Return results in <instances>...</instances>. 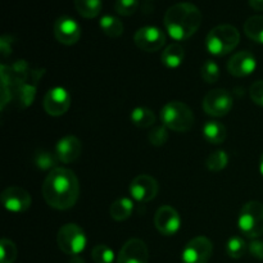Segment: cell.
Segmentation results:
<instances>
[{
	"label": "cell",
	"mask_w": 263,
	"mask_h": 263,
	"mask_svg": "<svg viewBox=\"0 0 263 263\" xmlns=\"http://www.w3.org/2000/svg\"><path fill=\"white\" fill-rule=\"evenodd\" d=\"M43 195L45 202L54 210H69L79 200V179L71 170L57 167L44 180Z\"/></svg>",
	"instance_id": "6da1fadb"
},
{
	"label": "cell",
	"mask_w": 263,
	"mask_h": 263,
	"mask_svg": "<svg viewBox=\"0 0 263 263\" xmlns=\"http://www.w3.org/2000/svg\"><path fill=\"white\" fill-rule=\"evenodd\" d=\"M164 27L174 40L184 41L192 37L202 25V13L192 3H177L167 9Z\"/></svg>",
	"instance_id": "7a4b0ae2"
},
{
	"label": "cell",
	"mask_w": 263,
	"mask_h": 263,
	"mask_svg": "<svg viewBox=\"0 0 263 263\" xmlns=\"http://www.w3.org/2000/svg\"><path fill=\"white\" fill-rule=\"evenodd\" d=\"M240 43L238 28L231 25H220L213 27L205 39V48L216 57L231 53Z\"/></svg>",
	"instance_id": "3957f363"
},
{
	"label": "cell",
	"mask_w": 263,
	"mask_h": 263,
	"mask_svg": "<svg viewBox=\"0 0 263 263\" xmlns=\"http://www.w3.org/2000/svg\"><path fill=\"white\" fill-rule=\"evenodd\" d=\"M161 120L163 126L172 131L185 133L194 125V115L189 105L179 100L168 102L161 110Z\"/></svg>",
	"instance_id": "277c9868"
},
{
	"label": "cell",
	"mask_w": 263,
	"mask_h": 263,
	"mask_svg": "<svg viewBox=\"0 0 263 263\" xmlns=\"http://www.w3.org/2000/svg\"><path fill=\"white\" fill-rule=\"evenodd\" d=\"M238 225L241 234L249 239L263 235V204L257 200L246 203L240 210Z\"/></svg>",
	"instance_id": "5b68a950"
},
{
	"label": "cell",
	"mask_w": 263,
	"mask_h": 263,
	"mask_svg": "<svg viewBox=\"0 0 263 263\" xmlns=\"http://www.w3.org/2000/svg\"><path fill=\"white\" fill-rule=\"evenodd\" d=\"M59 249L68 256H80L86 248L87 238L82 228L76 223H66L62 226L57 235Z\"/></svg>",
	"instance_id": "8992f818"
},
{
	"label": "cell",
	"mask_w": 263,
	"mask_h": 263,
	"mask_svg": "<svg viewBox=\"0 0 263 263\" xmlns=\"http://www.w3.org/2000/svg\"><path fill=\"white\" fill-rule=\"evenodd\" d=\"M234 100L230 92L222 89L211 90L203 99V110L213 117H223L233 109Z\"/></svg>",
	"instance_id": "52a82bcc"
},
{
	"label": "cell",
	"mask_w": 263,
	"mask_h": 263,
	"mask_svg": "<svg viewBox=\"0 0 263 263\" xmlns=\"http://www.w3.org/2000/svg\"><path fill=\"white\" fill-rule=\"evenodd\" d=\"M213 244L205 236L193 238L181 254L182 263H208L212 257Z\"/></svg>",
	"instance_id": "ba28073f"
},
{
	"label": "cell",
	"mask_w": 263,
	"mask_h": 263,
	"mask_svg": "<svg viewBox=\"0 0 263 263\" xmlns=\"http://www.w3.org/2000/svg\"><path fill=\"white\" fill-rule=\"evenodd\" d=\"M134 41L140 50L153 53L159 50L166 44V35L158 27L145 26L136 31L134 35Z\"/></svg>",
	"instance_id": "9c48e42d"
},
{
	"label": "cell",
	"mask_w": 263,
	"mask_h": 263,
	"mask_svg": "<svg viewBox=\"0 0 263 263\" xmlns=\"http://www.w3.org/2000/svg\"><path fill=\"white\" fill-rule=\"evenodd\" d=\"M158 181L151 175H139L130 184L131 197L139 203H148L153 200L158 194Z\"/></svg>",
	"instance_id": "30bf717a"
},
{
	"label": "cell",
	"mask_w": 263,
	"mask_h": 263,
	"mask_svg": "<svg viewBox=\"0 0 263 263\" xmlns=\"http://www.w3.org/2000/svg\"><path fill=\"white\" fill-rule=\"evenodd\" d=\"M44 109L49 116H63L71 107V95L64 87L55 86L46 92L44 98Z\"/></svg>",
	"instance_id": "8fae6325"
},
{
	"label": "cell",
	"mask_w": 263,
	"mask_h": 263,
	"mask_svg": "<svg viewBox=\"0 0 263 263\" xmlns=\"http://www.w3.org/2000/svg\"><path fill=\"white\" fill-rule=\"evenodd\" d=\"M154 226L164 236H172L180 230L181 217L179 212L171 205H163L158 208L154 216Z\"/></svg>",
	"instance_id": "7c38bea8"
},
{
	"label": "cell",
	"mask_w": 263,
	"mask_h": 263,
	"mask_svg": "<svg viewBox=\"0 0 263 263\" xmlns=\"http://www.w3.org/2000/svg\"><path fill=\"white\" fill-rule=\"evenodd\" d=\"M2 203L9 212L22 213L31 207L32 198L22 187L9 186L2 193Z\"/></svg>",
	"instance_id": "4fadbf2b"
},
{
	"label": "cell",
	"mask_w": 263,
	"mask_h": 263,
	"mask_svg": "<svg viewBox=\"0 0 263 263\" xmlns=\"http://www.w3.org/2000/svg\"><path fill=\"white\" fill-rule=\"evenodd\" d=\"M54 36L63 45H74L81 37V28L73 18L63 15L54 23Z\"/></svg>",
	"instance_id": "5bb4252c"
},
{
	"label": "cell",
	"mask_w": 263,
	"mask_h": 263,
	"mask_svg": "<svg viewBox=\"0 0 263 263\" xmlns=\"http://www.w3.org/2000/svg\"><path fill=\"white\" fill-rule=\"evenodd\" d=\"M149 251L140 239H130L123 244L117 256V263H148Z\"/></svg>",
	"instance_id": "9a60e30c"
},
{
	"label": "cell",
	"mask_w": 263,
	"mask_h": 263,
	"mask_svg": "<svg viewBox=\"0 0 263 263\" xmlns=\"http://www.w3.org/2000/svg\"><path fill=\"white\" fill-rule=\"evenodd\" d=\"M257 67V61L254 55L249 51H239L234 54L228 62L229 73L235 77H246L254 72Z\"/></svg>",
	"instance_id": "2e32d148"
},
{
	"label": "cell",
	"mask_w": 263,
	"mask_h": 263,
	"mask_svg": "<svg viewBox=\"0 0 263 263\" xmlns=\"http://www.w3.org/2000/svg\"><path fill=\"white\" fill-rule=\"evenodd\" d=\"M82 151V144L77 136L67 135L57 143L55 154L59 161L63 163H72L80 157Z\"/></svg>",
	"instance_id": "e0dca14e"
},
{
	"label": "cell",
	"mask_w": 263,
	"mask_h": 263,
	"mask_svg": "<svg viewBox=\"0 0 263 263\" xmlns=\"http://www.w3.org/2000/svg\"><path fill=\"white\" fill-rule=\"evenodd\" d=\"M162 63L167 68H177L181 66V63L185 59V50L180 44L174 43L167 46L161 55Z\"/></svg>",
	"instance_id": "ac0fdd59"
},
{
	"label": "cell",
	"mask_w": 263,
	"mask_h": 263,
	"mask_svg": "<svg viewBox=\"0 0 263 263\" xmlns=\"http://www.w3.org/2000/svg\"><path fill=\"white\" fill-rule=\"evenodd\" d=\"M203 136L211 144H222L228 136V130L223 123L217 121H208L203 126Z\"/></svg>",
	"instance_id": "d6986e66"
},
{
	"label": "cell",
	"mask_w": 263,
	"mask_h": 263,
	"mask_svg": "<svg viewBox=\"0 0 263 263\" xmlns=\"http://www.w3.org/2000/svg\"><path fill=\"white\" fill-rule=\"evenodd\" d=\"M134 202L130 198H120L112 203L109 208L110 217L115 221H125L133 215Z\"/></svg>",
	"instance_id": "ffe728a7"
},
{
	"label": "cell",
	"mask_w": 263,
	"mask_h": 263,
	"mask_svg": "<svg viewBox=\"0 0 263 263\" xmlns=\"http://www.w3.org/2000/svg\"><path fill=\"white\" fill-rule=\"evenodd\" d=\"M131 122L139 128H148L156 122V115L146 107H136L130 115Z\"/></svg>",
	"instance_id": "44dd1931"
},
{
	"label": "cell",
	"mask_w": 263,
	"mask_h": 263,
	"mask_svg": "<svg viewBox=\"0 0 263 263\" xmlns=\"http://www.w3.org/2000/svg\"><path fill=\"white\" fill-rule=\"evenodd\" d=\"M76 10L81 17L91 20L102 12V0H73Z\"/></svg>",
	"instance_id": "7402d4cb"
},
{
	"label": "cell",
	"mask_w": 263,
	"mask_h": 263,
	"mask_svg": "<svg viewBox=\"0 0 263 263\" xmlns=\"http://www.w3.org/2000/svg\"><path fill=\"white\" fill-rule=\"evenodd\" d=\"M244 32L251 40L263 44V15H253L244 23Z\"/></svg>",
	"instance_id": "603a6c76"
},
{
	"label": "cell",
	"mask_w": 263,
	"mask_h": 263,
	"mask_svg": "<svg viewBox=\"0 0 263 263\" xmlns=\"http://www.w3.org/2000/svg\"><path fill=\"white\" fill-rule=\"evenodd\" d=\"M99 26L108 37H120L123 33V23L110 14L103 15L99 21Z\"/></svg>",
	"instance_id": "cb8c5ba5"
},
{
	"label": "cell",
	"mask_w": 263,
	"mask_h": 263,
	"mask_svg": "<svg viewBox=\"0 0 263 263\" xmlns=\"http://www.w3.org/2000/svg\"><path fill=\"white\" fill-rule=\"evenodd\" d=\"M229 163V157L226 154V152L223 151H216L212 152L211 154H208V157L205 158V166L210 171L212 172H218L222 171Z\"/></svg>",
	"instance_id": "d4e9b609"
},
{
	"label": "cell",
	"mask_w": 263,
	"mask_h": 263,
	"mask_svg": "<svg viewBox=\"0 0 263 263\" xmlns=\"http://www.w3.org/2000/svg\"><path fill=\"white\" fill-rule=\"evenodd\" d=\"M225 249L229 257H231L234 259H239L247 253L248 246H247L243 238H240V236H233V238H230L228 240Z\"/></svg>",
	"instance_id": "484cf974"
},
{
	"label": "cell",
	"mask_w": 263,
	"mask_h": 263,
	"mask_svg": "<svg viewBox=\"0 0 263 263\" xmlns=\"http://www.w3.org/2000/svg\"><path fill=\"white\" fill-rule=\"evenodd\" d=\"M59 158L57 154L50 153V152L46 151H41L37 152L35 156V164L39 167L40 170H54L57 168V163H58Z\"/></svg>",
	"instance_id": "4316f807"
},
{
	"label": "cell",
	"mask_w": 263,
	"mask_h": 263,
	"mask_svg": "<svg viewBox=\"0 0 263 263\" xmlns=\"http://www.w3.org/2000/svg\"><path fill=\"white\" fill-rule=\"evenodd\" d=\"M91 258L95 263H113L115 252L105 244H98L92 248Z\"/></svg>",
	"instance_id": "83f0119b"
},
{
	"label": "cell",
	"mask_w": 263,
	"mask_h": 263,
	"mask_svg": "<svg viewBox=\"0 0 263 263\" xmlns=\"http://www.w3.org/2000/svg\"><path fill=\"white\" fill-rule=\"evenodd\" d=\"M17 259V247L9 239L0 241V263H14Z\"/></svg>",
	"instance_id": "f1b7e54d"
},
{
	"label": "cell",
	"mask_w": 263,
	"mask_h": 263,
	"mask_svg": "<svg viewBox=\"0 0 263 263\" xmlns=\"http://www.w3.org/2000/svg\"><path fill=\"white\" fill-rule=\"evenodd\" d=\"M202 79L208 84H213L220 79V67L216 62L207 61L202 66Z\"/></svg>",
	"instance_id": "f546056e"
},
{
	"label": "cell",
	"mask_w": 263,
	"mask_h": 263,
	"mask_svg": "<svg viewBox=\"0 0 263 263\" xmlns=\"http://www.w3.org/2000/svg\"><path fill=\"white\" fill-rule=\"evenodd\" d=\"M149 141L154 146H162L168 140V133L166 126H154L148 135Z\"/></svg>",
	"instance_id": "4dcf8cb0"
},
{
	"label": "cell",
	"mask_w": 263,
	"mask_h": 263,
	"mask_svg": "<svg viewBox=\"0 0 263 263\" xmlns=\"http://www.w3.org/2000/svg\"><path fill=\"white\" fill-rule=\"evenodd\" d=\"M139 2L138 0H116L115 10L120 15H133L138 10Z\"/></svg>",
	"instance_id": "1f68e13d"
},
{
	"label": "cell",
	"mask_w": 263,
	"mask_h": 263,
	"mask_svg": "<svg viewBox=\"0 0 263 263\" xmlns=\"http://www.w3.org/2000/svg\"><path fill=\"white\" fill-rule=\"evenodd\" d=\"M249 95L257 105L263 107V80L254 82L249 89Z\"/></svg>",
	"instance_id": "d6a6232c"
},
{
	"label": "cell",
	"mask_w": 263,
	"mask_h": 263,
	"mask_svg": "<svg viewBox=\"0 0 263 263\" xmlns=\"http://www.w3.org/2000/svg\"><path fill=\"white\" fill-rule=\"evenodd\" d=\"M248 252L257 259L263 261V241L253 240L248 246Z\"/></svg>",
	"instance_id": "836d02e7"
},
{
	"label": "cell",
	"mask_w": 263,
	"mask_h": 263,
	"mask_svg": "<svg viewBox=\"0 0 263 263\" xmlns=\"http://www.w3.org/2000/svg\"><path fill=\"white\" fill-rule=\"evenodd\" d=\"M248 2L252 9L257 10V12H263V0H248Z\"/></svg>",
	"instance_id": "e575fe53"
},
{
	"label": "cell",
	"mask_w": 263,
	"mask_h": 263,
	"mask_svg": "<svg viewBox=\"0 0 263 263\" xmlns=\"http://www.w3.org/2000/svg\"><path fill=\"white\" fill-rule=\"evenodd\" d=\"M69 263H85V261L84 258H81L80 256H73L71 261H69Z\"/></svg>",
	"instance_id": "d590c367"
},
{
	"label": "cell",
	"mask_w": 263,
	"mask_h": 263,
	"mask_svg": "<svg viewBox=\"0 0 263 263\" xmlns=\"http://www.w3.org/2000/svg\"><path fill=\"white\" fill-rule=\"evenodd\" d=\"M259 171H261V174H262V176H263V154H262V157H261V161H259Z\"/></svg>",
	"instance_id": "8d00e7d4"
}]
</instances>
